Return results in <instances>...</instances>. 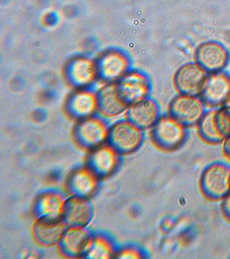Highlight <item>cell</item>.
I'll return each instance as SVG.
<instances>
[{
  "label": "cell",
  "instance_id": "cell-1",
  "mask_svg": "<svg viewBox=\"0 0 230 259\" xmlns=\"http://www.w3.org/2000/svg\"><path fill=\"white\" fill-rule=\"evenodd\" d=\"M204 196L212 200H222L230 193V167L215 162L204 169L200 180Z\"/></svg>",
  "mask_w": 230,
  "mask_h": 259
},
{
  "label": "cell",
  "instance_id": "cell-2",
  "mask_svg": "<svg viewBox=\"0 0 230 259\" xmlns=\"http://www.w3.org/2000/svg\"><path fill=\"white\" fill-rule=\"evenodd\" d=\"M186 137V126L170 114L159 117L152 127V139L163 150H176L183 145Z\"/></svg>",
  "mask_w": 230,
  "mask_h": 259
},
{
  "label": "cell",
  "instance_id": "cell-3",
  "mask_svg": "<svg viewBox=\"0 0 230 259\" xmlns=\"http://www.w3.org/2000/svg\"><path fill=\"white\" fill-rule=\"evenodd\" d=\"M143 130L130 121H119L109 127L108 144L122 155L133 153L142 145Z\"/></svg>",
  "mask_w": 230,
  "mask_h": 259
},
{
  "label": "cell",
  "instance_id": "cell-4",
  "mask_svg": "<svg viewBox=\"0 0 230 259\" xmlns=\"http://www.w3.org/2000/svg\"><path fill=\"white\" fill-rule=\"evenodd\" d=\"M109 131L103 118L92 116L78 120L74 130V139L83 148L93 150L108 141Z\"/></svg>",
  "mask_w": 230,
  "mask_h": 259
},
{
  "label": "cell",
  "instance_id": "cell-5",
  "mask_svg": "<svg viewBox=\"0 0 230 259\" xmlns=\"http://www.w3.org/2000/svg\"><path fill=\"white\" fill-rule=\"evenodd\" d=\"M206 112L205 103L199 96L180 95L169 106V114L186 127L198 124Z\"/></svg>",
  "mask_w": 230,
  "mask_h": 259
},
{
  "label": "cell",
  "instance_id": "cell-6",
  "mask_svg": "<svg viewBox=\"0 0 230 259\" xmlns=\"http://www.w3.org/2000/svg\"><path fill=\"white\" fill-rule=\"evenodd\" d=\"M210 73L197 62L184 65L174 76V84L180 95L200 96Z\"/></svg>",
  "mask_w": 230,
  "mask_h": 259
},
{
  "label": "cell",
  "instance_id": "cell-7",
  "mask_svg": "<svg viewBox=\"0 0 230 259\" xmlns=\"http://www.w3.org/2000/svg\"><path fill=\"white\" fill-rule=\"evenodd\" d=\"M96 62L98 78L105 82H118L130 72L129 57L118 50L108 51L101 56Z\"/></svg>",
  "mask_w": 230,
  "mask_h": 259
},
{
  "label": "cell",
  "instance_id": "cell-8",
  "mask_svg": "<svg viewBox=\"0 0 230 259\" xmlns=\"http://www.w3.org/2000/svg\"><path fill=\"white\" fill-rule=\"evenodd\" d=\"M196 62L210 74L222 71L229 61V53L217 41H206L197 49Z\"/></svg>",
  "mask_w": 230,
  "mask_h": 259
},
{
  "label": "cell",
  "instance_id": "cell-9",
  "mask_svg": "<svg viewBox=\"0 0 230 259\" xmlns=\"http://www.w3.org/2000/svg\"><path fill=\"white\" fill-rule=\"evenodd\" d=\"M93 214V206L88 198L71 195L66 200L62 220L68 227H87Z\"/></svg>",
  "mask_w": 230,
  "mask_h": 259
},
{
  "label": "cell",
  "instance_id": "cell-10",
  "mask_svg": "<svg viewBox=\"0 0 230 259\" xmlns=\"http://www.w3.org/2000/svg\"><path fill=\"white\" fill-rule=\"evenodd\" d=\"M93 236L86 227H68L60 242V249L68 257L86 256Z\"/></svg>",
  "mask_w": 230,
  "mask_h": 259
},
{
  "label": "cell",
  "instance_id": "cell-11",
  "mask_svg": "<svg viewBox=\"0 0 230 259\" xmlns=\"http://www.w3.org/2000/svg\"><path fill=\"white\" fill-rule=\"evenodd\" d=\"M117 83L120 94L130 106L148 99L150 93L148 77L138 71L129 72Z\"/></svg>",
  "mask_w": 230,
  "mask_h": 259
},
{
  "label": "cell",
  "instance_id": "cell-12",
  "mask_svg": "<svg viewBox=\"0 0 230 259\" xmlns=\"http://www.w3.org/2000/svg\"><path fill=\"white\" fill-rule=\"evenodd\" d=\"M97 112L104 118H114L127 112L130 105L125 101L118 83L110 82L103 85L97 93Z\"/></svg>",
  "mask_w": 230,
  "mask_h": 259
},
{
  "label": "cell",
  "instance_id": "cell-13",
  "mask_svg": "<svg viewBox=\"0 0 230 259\" xmlns=\"http://www.w3.org/2000/svg\"><path fill=\"white\" fill-rule=\"evenodd\" d=\"M118 151L109 144L103 145L91 150L87 160V166L100 177H109L117 169L120 162Z\"/></svg>",
  "mask_w": 230,
  "mask_h": 259
},
{
  "label": "cell",
  "instance_id": "cell-14",
  "mask_svg": "<svg viewBox=\"0 0 230 259\" xmlns=\"http://www.w3.org/2000/svg\"><path fill=\"white\" fill-rule=\"evenodd\" d=\"M230 96V75L223 71L209 74L200 97L210 106H223Z\"/></svg>",
  "mask_w": 230,
  "mask_h": 259
},
{
  "label": "cell",
  "instance_id": "cell-15",
  "mask_svg": "<svg viewBox=\"0 0 230 259\" xmlns=\"http://www.w3.org/2000/svg\"><path fill=\"white\" fill-rule=\"evenodd\" d=\"M100 179L90 167L83 166L74 169L70 174L67 188L72 195L89 199L97 192Z\"/></svg>",
  "mask_w": 230,
  "mask_h": 259
},
{
  "label": "cell",
  "instance_id": "cell-16",
  "mask_svg": "<svg viewBox=\"0 0 230 259\" xmlns=\"http://www.w3.org/2000/svg\"><path fill=\"white\" fill-rule=\"evenodd\" d=\"M68 82L78 89H86L98 78L97 62L80 57L68 64L67 68Z\"/></svg>",
  "mask_w": 230,
  "mask_h": 259
},
{
  "label": "cell",
  "instance_id": "cell-17",
  "mask_svg": "<svg viewBox=\"0 0 230 259\" xmlns=\"http://www.w3.org/2000/svg\"><path fill=\"white\" fill-rule=\"evenodd\" d=\"M66 109L68 115L77 120L94 116L97 112V94L87 89H79L68 99Z\"/></svg>",
  "mask_w": 230,
  "mask_h": 259
},
{
  "label": "cell",
  "instance_id": "cell-18",
  "mask_svg": "<svg viewBox=\"0 0 230 259\" xmlns=\"http://www.w3.org/2000/svg\"><path fill=\"white\" fill-rule=\"evenodd\" d=\"M68 227L62 219H37L33 227V234L39 244L53 246L60 244Z\"/></svg>",
  "mask_w": 230,
  "mask_h": 259
},
{
  "label": "cell",
  "instance_id": "cell-19",
  "mask_svg": "<svg viewBox=\"0 0 230 259\" xmlns=\"http://www.w3.org/2000/svg\"><path fill=\"white\" fill-rule=\"evenodd\" d=\"M127 119L142 130L152 128L159 118V108L156 102L146 99L129 106Z\"/></svg>",
  "mask_w": 230,
  "mask_h": 259
},
{
  "label": "cell",
  "instance_id": "cell-20",
  "mask_svg": "<svg viewBox=\"0 0 230 259\" xmlns=\"http://www.w3.org/2000/svg\"><path fill=\"white\" fill-rule=\"evenodd\" d=\"M66 200L60 193L45 192L41 194L35 203V214L37 219L59 220L62 219Z\"/></svg>",
  "mask_w": 230,
  "mask_h": 259
},
{
  "label": "cell",
  "instance_id": "cell-21",
  "mask_svg": "<svg viewBox=\"0 0 230 259\" xmlns=\"http://www.w3.org/2000/svg\"><path fill=\"white\" fill-rule=\"evenodd\" d=\"M216 110L207 111L198 123V133L204 141L216 145L224 141L225 137L221 134L216 124Z\"/></svg>",
  "mask_w": 230,
  "mask_h": 259
},
{
  "label": "cell",
  "instance_id": "cell-22",
  "mask_svg": "<svg viewBox=\"0 0 230 259\" xmlns=\"http://www.w3.org/2000/svg\"><path fill=\"white\" fill-rule=\"evenodd\" d=\"M116 256L113 242L105 235H94L92 245L86 254L87 258L109 259Z\"/></svg>",
  "mask_w": 230,
  "mask_h": 259
},
{
  "label": "cell",
  "instance_id": "cell-23",
  "mask_svg": "<svg viewBox=\"0 0 230 259\" xmlns=\"http://www.w3.org/2000/svg\"><path fill=\"white\" fill-rule=\"evenodd\" d=\"M216 124L225 139L230 136V106H222L216 110Z\"/></svg>",
  "mask_w": 230,
  "mask_h": 259
},
{
  "label": "cell",
  "instance_id": "cell-24",
  "mask_svg": "<svg viewBox=\"0 0 230 259\" xmlns=\"http://www.w3.org/2000/svg\"><path fill=\"white\" fill-rule=\"evenodd\" d=\"M118 258L140 259L143 257V254L138 248L125 247L116 253Z\"/></svg>",
  "mask_w": 230,
  "mask_h": 259
},
{
  "label": "cell",
  "instance_id": "cell-25",
  "mask_svg": "<svg viewBox=\"0 0 230 259\" xmlns=\"http://www.w3.org/2000/svg\"><path fill=\"white\" fill-rule=\"evenodd\" d=\"M221 210H222V212H223L225 217L230 221V193L227 194L226 197L222 199Z\"/></svg>",
  "mask_w": 230,
  "mask_h": 259
},
{
  "label": "cell",
  "instance_id": "cell-26",
  "mask_svg": "<svg viewBox=\"0 0 230 259\" xmlns=\"http://www.w3.org/2000/svg\"><path fill=\"white\" fill-rule=\"evenodd\" d=\"M223 153L230 159V136L227 137L223 141Z\"/></svg>",
  "mask_w": 230,
  "mask_h": 259
},
{
  "label": "cell",
  "instance_id": "cell-27",
  "mask_svg": "<svg viewBox=\"0 0 230 259\" xmlns=\"http://www.w3.org/2000/svg\"><path fill=\"white\" fill-rule=\"evenodd\" d=\"M223 106H230V96H229V98H228V99H227V101H226V102H225V104H224V105H223Z\"/></svg>",
  "mask_w": 230,
  "mask_h": 259
}]
</instances>
